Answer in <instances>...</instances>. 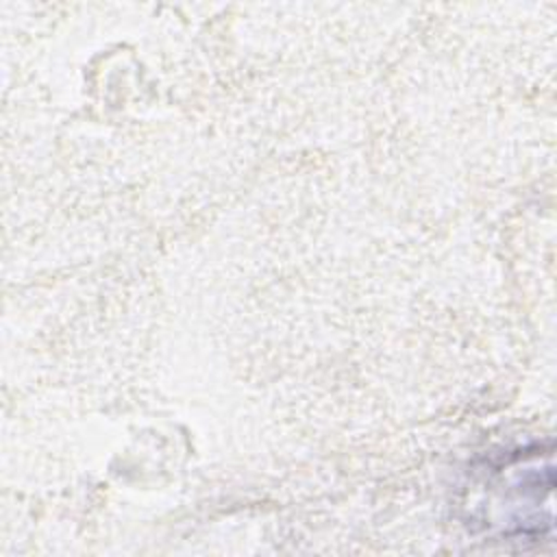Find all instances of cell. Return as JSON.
<instances>
[{"label": "cell", "instance_id": "obj_1", "mask_svg": "<svg viewBox=\"0 0 557 557\" xmlns=\"http://www.w3.org/2000/svg\"><path fill=\"white\" fill-rule=\"evenodd\" d=\"M553 455L550 450L524 448L490 468L476 498L479 522L487 533L537 542L553 531Z\"/></svg>", "mask_w": 557, "mask_h": 557}]
</instances>
